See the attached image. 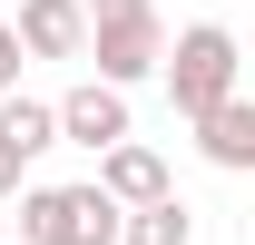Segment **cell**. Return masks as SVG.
<instances>
[{
	"instance_id": "cell-1",
	"label": "cell",
	"mask_w": 255,
	"mask_h": 245,
	"mask_svg": "<svg viewBox=\"0 0 255 245\" xmlns=\"http://www.w3.org/2000/svg\"><path fill=\"white\" fill-rule=\"evenodd\" d=\"M157 79H167V98H177V118H206L216 98H236V79H246V49H236V30H226V20H187V30L167 39Z\"/></svg>"
},
{
	"instance_id": "cell-2",
	"label": "cell",
	"mask_w": 255,
	"mask_h": 245,
	"mask_svg": "<svg viewBox=\"0 0 255 245\" xmlns=\"http://www.w3.org/2000/svg\"><path fill=\"white\" fill-rule=\"evenodd\" d=\"M79 59H98V79H108V89H137V79H157V59H167V20H157V0L89 10V39H79Z\"/></svg>"
},
{
	"instance_id": "cell-3",
	"label": "cell",
	"mask_w": 255,
	"mask_h": 245,
	"mask_svg": "<svg viewBox=\"0 0 255 245\" xmlns=\"http://www.w3.org/2000/svg\"><path fill=\"white\" fill-rule=\"evenodd\" d=\"M20 245H118V206L98 186H30L20 196Z\"/></svg>"
},
{
	"instance_id": "cell-4",
	"label": "cell",
	"mask_w": 255,
	"mask_h": 245,
	"mask_svg": "<svg viewBox=\"0 0 255 245\" xmlns=\"http://www.w3.org/2000/svg\"><path fill=\"white\" fill-rule=\"evenodd\" d=\"M49 127H59V147H118V137H137L128 127V89H108V79H79V89L49 98Z\"/></svg>"
},
{
	"instance_id": "cell-5",
	"label": "cell",
	"mask_w": 255,
	"mask_h": 245,
	"mask_svg": "<svg viewBox=\"0 0 255 245\" xmlns=\"http://www.w3.org/2000/svg\"><path fill=\"white\" fill-rule=\"evenodd\" d=\"M98 196L108 206H157V196H177V177H167V157L157 147H137V137H118V147H98Z\"/></svg>"
},
{
	"instance_id": "cell-6",
	"label": "cell",
	"mask_w": 255,
	"mask_h": 245,
	"mask_svg": "<svg viewBox=\"0 0 255 245\" xmlns=\"http://www.w3.org/2000/svg\"><path fill=\"white\" fill-rule=\"evenodd\" d=\"M10 39H20L30 59H79V39H89V10H79V0H20Z\"/></svg>"
},
{
	"instance_id": "cell-7",
	"label": "cell",
	"mask_w": 255,
	"mask_h": 245,
	"mask_svg": "<svg viewBox=\"0 0 255 245\" xmlns=\"http://www.w3.org/2000/svg\"><path fill=\"white\" fill-rule=\"evenodd\" d=\"M187 127H196V147H206V167H255V108H246V89L216 98V108L187 118Z\"/></svg>"
},
{
	"instance_id": "cell-8",
	"label": "cell",
	"mask_w": 255,
	"mask_h": 245,
	"mask_svg": "<svg viewBox=\"0 0 255 245\" xmlns=\"http://www.w3.org/2000/svg\"><path fill=\"white\" fill-rule=\"evenodd\" d=\"M118 245H196L187 196H157V206H118Z\"/></svg>"
},
{
	"instance_id": "cell-9",
	"label": "cell",
	"mask_w": 255,
	"mask_h": 245,
	"mask_svg": "<svg viewBox=\"0 0 255 245\" xmlns=\"http://www.w3.org/2000/svg\"><path fill=\"white\" fill-rule=\"evenodd\" d=\"M0 147L20 157V167H30V157H49V147H59V127H49V98H20V89L0 98Z\"/></svg>"
},
{
	"instance_id": "cell-10",
	"label": "cell",
	"mask_w": 255,
	"mask_h": 245,
	"mask_svg": "<svg viewBox=\"0 0 255 245\" xmlns=\"http://www.w3.org/2000/svg\"><path fill=\"white\" fill-rule=\"evenodd\" d=\"M20 69H30V49H20V39H10V20H0V98L20 89Z\"/></svg>"
},
{
	"instance_id": "cell-11",
	"label": "cell",
	"mask_w": 255,
	"mask_h": 245,
	"mask_svg": "<svg viewBox=\"0 0 255 245\" xmlns=\"http://www.w3.org/2000/svg\"><path fill=\"white\" fill-rule=\"evenodd\" d=\"M0 196H20V157H10V147H0Z\"/></svg>"
},
{
	"instance_id": "cell-12",
	"label": "cell",
	"mask_w": 255,
	"mask_h": 245,
	"mask_svg": "<svg viewBox=\"0 0 255 245\" xmlns=\"http://www.w3.org/2000/svg\"><path fill=\"white\" fill-rule=\"evenodd\" d=\"M79 10H118V0H79Z\"/></svg>"
}]
</instances>
